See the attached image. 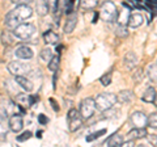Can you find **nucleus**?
Listing matches in <instances>:
<instances>
[{"instance_id":"1","label":"nucleus","mask_w":157,"mask_h":147,"mask_svg":"<svg viewBox=\"0 0 157 147\" xmlns=\"http://www.w3.org/2000/svg\"><path fill=\"white\" fill-rule=\"evenodd\" d=\"M33 14V9L32 7H29L28 4H17L16 8L9 11L6 14V18H4V22L6 25L11 29H14L17 25H20L21 22H24Z\"/></svg>"},{"instance_id":"2","label":"nucleus","mask_w":157,"mask_h":147,"mask_svg":"<svg viewBox=\"0 0 157 147\" xmlns=\"http://www.w3.org/2000/svg\"><path fill=\"white\" fill-rule=\"evenodd\" d=\"M13 34L16 36V38H20L25 42H36L38 37L37 28L33 24L28 22H21L20 25H17L13 29Z\"/></svg>"},{"instance_id":"3","label":"nucleus","mask_w":157,"mask_h":147,"mask_svg":"<svg viewBox=\"0 0 157 147\" xmlns=\"http://www.w3.org/2000/svg\"><path fill=\"white\" fill-rule=\"evenodd\" d=\"M96 109L100 112H105L107 109H111L117 104V95L110 93V92H104V93L97 95L94 99Z\"/></svg>"},{"instance_id":"4","label":"nucleus","mask_w":157,"mask_h":147,"mask_svg":"<svg viewBox=\"0 0 157 147\" xmlns=\"http://www.w3.org/2000/svg\"><path fill=\"white\" fill-rule=\"evenodd\" d=\"M117 16H118V9L114 3L110 2V0H106V2L102 3L100 8V17L102 21L111 24L117 20Z\"/></svg>"},{"instance_id":"5","label":"nucleus","mask_w":157,"mask_h":147,"mask_svg":"<svg viewBox=\"0 0 157 147\" xmlns=\"http://www.w3.org/2000/svg\"><path fill=\"white\" fill-rule=\"evenodd\" d=\"M96 102L92 97H86L80 102V108H78V112H80V116L82 117V120H88L96 112Z\"/></svg>"},{"instance_id":"6","label":"nucleus","mask_w":157,"mask_h":147,"mask_svg":"<svg viewBox=\"0 0 157 147\" xmlns=\"http://www.w3.org/2000/svg\"><path fill=\"white\" fill-rule=\"evenodd\" d=\"M32 70V67L29 63L25 62H18V61H13L8 63V71L12 74L13 76H18V75H26Z\"/></svg>"},{"instance_id":"7","label":"nucleus","mask_w":157,"mask_h":147,"mask_svg":"<svg viewBox=\"0 0 157 147\" xmlns=\"http://www.w3.org/2000/svg\"><path fill=\"white\" fill-rule=\"evenodd\" d=\"M9 130H12L13 133H18V131L22 130L24 127V121H22V116L21 114H17L14 113L13 116L9 117Z\"/></svg>"},{"instance_id":"8","label":"nucleus","mask_w":157,"mask_h":147,"mask_svg":"<svg viewBox=\"0 0 157 147\" xmlns=\"http://www.w3.org/2000/svg\"><path fill=\"white\" fill-rule=\"evenodd\" d=\"M130 124L134 127H145L147 126V116L143 112H135L130 117Z\"/></svg>"},{"instance_id":"9","label":"nucleus","mask_w":157,"mask_h":147,"mask_svg":"<svg viewBox=\"0 0 157 147\" xmlns=\"http://www.w3.org/2000/svg\"><path fill=\"white\" fill-rule=\"evenodd\" d=\"M36 100H38V97L28 95V93H18L16 96L17 104H20L21 106H32L34 102H36Z\"/></svg>"},{"instance_id":"10","label":"nucleus","mask_w":157,"mask_h":147,"mask_svg":"<svg viewBox=\"0 0 157 147\" xmlns=\"http://www.w3.org/2000/svg\"><path fill=\"white\" fill-rule=\"evenodd\" d=\"M14 54H16V57L20 58V59H32V58L34 57L33 50L26 45L18 46L16 49V51H14Z\"/></svg>"},{"instance_id":"11","label":"nucleus","mask_w":157,"mask_h":147,"mask_svg":"<svg viewBox=\"0 0 157 147\" xmlns=\"http://www.w3.org/2000/svg\"><path fill=\"white\" fill-rule=\"evenodd\" d=\"M124 67L127 68V70H134V68L137 66V62H139V59H137V55L134 53V51H128L124 55Z\"/></svg>"},{"instance_id":"12","label":"nucleus","mask_w":157,"mask_h":147,"mask_svg":"<svg viewBox=\"0 0 157 147\" xmlns=\"http://www.w3.org/2000/svg\"><path fill=\"white\" fill-rule=\"evenodd\" d=\"M143 22H144V17L141 13H130L127 25L130 28H139L143 25Z\"/></svg>"},{"instance_id":"13","label":"nucleus","mask_w":157,"mask_h":147,"mask_svg":"<svg viewBox=\"0 0 157 147\" xmlns=\"http://www.w3.org/2000/svg\"><path fill=\"white\" fill-rule=\"evenodd\" d=\"M14 81L17 83V84L21 87V88H24L26 92H32L33 91V88H34V85H33V83L28 79V77H25V75H18V76H14Z\"/></svg>"},{"instance_id":"14","label":"nucleus","mask_w":157,"mask_h":147,"mask_svg":"<svg viewBox=\"0 0 157 147\" xmlns=\"http://www.w3.org/2000/svg\"><path fill=\"white\" fill-rule=\"evenodd\" d=\"M128 139H141V138H145L148 133H147L145 127H134L132 130L128 131Z\"/></svg>"},{"instance_id":"15","label":"nucleus","mask_w":157,"mask_h":147,"mask_svg":"<svg viewBox=\"0 0 157 147\" xmlns=\"http://www.w3.org/2000/svg\"><path fill=\"white\" fill-rule=\"evenodd\" d=\"M76 24H77V14L75 12H72L70 16H68L67 21H66V25H64V32L66 33H72L73 30H75L76 28Z\"/></svg>"},{"instance_id":"16","label":"nucleus","mask_w":157,"mask_h":147,"mask_svg":"<svg viewBox=\"0 0 157 147\" xmlns=\"http://www.w3.org/2000/svg\"><path fill=\"white\" fill-rule=\"evenodd\" d=\"M82 126V117L80 114H77L76 117H72V118L68 120V129L70 131H77L80 127Z\"/></svg>"},{"instance_id":"17","label":"nucleus","mask_w":157,"mask_h":147,"mask_svg":"<svg viewBox=\"0 0 157 147\" xmlns=\"http://www.w3.org/2000/svg\"><path fill=\"white\" fill-rule=\"evenodd\" d=\"M123 143V137H122L119 133H115L113 134L110 138H107L106 142H105V146H110V147H118Z\"/></svg>"},{"instance_id":"18","label":"nucleus","mask_w":157,"mask_h":147,"mask_svg":"<svg viewBox=\"0 0 157 147\" xmlns=\"http://www.w3.org/2000/svg\"><path fill=\"white\" fill-rule=\"evenodd\" d=\"M43 41H45L46 45H56L59 42V36L52 32V30H47L43 33Z\"/></svg>"},{"instance_id":"19","label":"nucleus","mask_w":157,"mask_h":147,"mask_svg":"<svg viewBox=\"0 0 157 147\" xmlns=\"http://www.w3.org/2000/svg\"><path fill=\"white\" fill-rule=\"evenodd\" d=\"M132 100V92L131 91H121L117 95V102H119V104H128L131 102Z\"/></svg>"},{"instance_id":"20","label":"nucleus","mask_w":157,"mask_h":147,"mask_svg":"<svg viewBox=\"0 0 157 147\" xmlns=\"http://www.w3.org/2000/svg\"><path fill=\"white\" fill-rule=\"evenodd\" d=\"M131 8L126 7V9H121V12H118V16H117V21L118 24L121 25H127V21H128V17H130V12Z\"/></svg>"},{"instance_id":"21","label":"nucleus","mask_w":157,"mask_h":147,"mask_svg":"<svg viewBox=\"0 0 157 147\" xmlns=\"http://www.w3.org/2000/svg\"><path fill=\"white\" fill-rule=\"evenodd\" d=\"M156 89L153 87H148L147 89L144 91V93L141 95V99H143V101L145 102H153L155 101V97H156Z\"/></svg>"},{"instance_id":"22","label":"nucleus","mask_w":157,"mask_h":147,"mask_svg":"<svg viewBox=\"0 0 157 147\" xmlns=\"http://www.w3.org/2000/svg\"><path fill=\"white\" fill-rule=\"evenodd\" d=\"M16 41V36L13 34V32H9V30H3L2 33V42L4 45H12Z\"/></svg>"},{"instance_id":"23","label":"nucleus","mask_w":157,"mask_h":147,"mask_svg":"<svg viewBox=\"0 0 157 147\" xmlns=\"http://www.w3.org/2000/svg\"><path fill=\"white\" fill-rule=\"evenodd\" d=\"M145 74L148 75V77L152 81L157 83V63H151V65H148V67H147V70H145Z\"/></svg>"},{"instance_id":"24","label":"nucleus","mask_w":157,"mask_h":147,"mask_svg":"<svg viewBox=\"0 0 157 147\" xmlns=\"http://www.w3.org/2000/svg\"><path fill=\"white\" fill-rule=\"evenodd\" d=\"M98 6V0H80V8L84 11H90Z\"/></svg>"},{"instance_id":"25","label":"nucleus","mask_w":157,"mask_h":147,"mask_svg":"<svg viewBox=\"0 0 157 147\" xmlns=\"http://www.w3.org/2000/svg\"><path fill=\"white\" fill-rule=\"evenodd\" d=\"M59 63H60V57H59V54L58 55H54L51 58V61L48 62V70L52 71V72H56L58 71V68H59Z\"/></svg>"},{"instance_id":"26","label":"nucleus","mask_w":157,"mask_h":147,"mask_svg":"<svg viewBox=\"0 0 157 147\" xmlns=\"http://www.w3.org/2000/svg\"><path fill=\"white\" fill-rule=\"evenodd\" d=\"M43 2H45L46 6L48 7V11L55 16L58 9H59V0H43Z\"/></svg>"},{"instance_id":"27","label":"nucleus","mask_w":157,"mask_h":147,"mask_svg":"<svg viewBox=\"0 0 157 147\" xmlns=\"http://www.w3.org/2000/svg\"><path fill=\"white\" fill-rule=\"evenodd\" d=\"M9 130V124L6 117L0 116V135H7Z\"/></svg>"},{"instance_id":"28","label":"nucleus","mask_w":157,"mask_h":147,"mask_svg":"<svg viewBox=\"0 0 157 147\" xmlns=\"http://www.w3.org/2000/svg\"><path fill=\"white\" fill-rule=\"evenodd\" d=\"M147 126L152 127V129H157V112H153L147 117Z\"/></svg>"},{"instance_id":"29","label":"nucleus","mask_w":157,"mask_h":147,"mask_svg":"<svg viewBox=\"0 0 157 147\" xmlns=\"http://www.w3.org/2000/svg\"><path fill=\"white\" fill-rule=\"evenodd\" d=\"M54 55H52V50H50L48 47H46V49H43V50L41 51V59L43 61V62H50L51 61V58H52Z\"/></svg>"},{"instance_id":"30","label":"nucleus","mask_w":157,"mask_h":147,"mask_svg":"<svg viewBox=\"0 0 157 147\" xmlns=\"http://www.w3.org/2000/svg\"><path fill=\"white\" fill-rule=\"evenodd\" d=\"M115 34L118 37H121V38H124V37L128 36V30H127L126 25H121V24H118V26L115 29Z\"/></svg>"},{"instance_id":"31","label":"nucleus","mask_w":157,"mask_h":147,"mask_svg":"<svg viewBox=\"0 0 157 147\" xmlns=\"http://www.w3.org/2000/svg\"><path fill=\"white\" fill-rule=\"evenodd\" d=\"M37 12H38L39 16H46V14L50 12V11H48V7L46 6V3L42 2V3H38V6H37Z\"/></svg>"},{"instance_id":"32","label":"nucleus","mask_w":157,"mask_h":147,"mask_svg":"<svg viewBox=\"0 0 157 147\" xmlns=\"http://www.w3.org/2000/svg\"><path fill=\"white\" fill-rule=\"evenodd\" d=\"M145 76V71L143 70V68H137L136 72H134V80L136 83H141Z\"/></svg>"},{"instance_id":"33","label":"nucleus","mask_w":157,"mask_h":147,"mask_svg":"<svg viewBox=\"0 0 157 147\" xmlns=\"http://www.w3.org/2000/svg\"><path fill=\"white\" fill-rule=\"evenodd\" d=\"M104 134H106V129H102V130H100V131H96V133H93V134H90V135L86 137V142H93L94 139L100 138V137L104 135Z\"/></svg>"},{"instance_id":"34","label":"nucleus","mask_w":157,"mask_h":147,"mask_svg":"<svg viewBox=\"0 0 157 147\" xmlns=\"http://www.w3.org/2000/svg\"><path fill=\"white\" fill-rule=\"evenodd\" d=\"M100 83L104 87H106V85H109L110 83H111V72H106L105 75H102L101 77H100Z\"/></svg>"},{"instance_id":"35","label":"nucleus","mask_w":157,"mask_h":147,"mask_svg":"<svg viewBox=\"0 0 157 147\" xmlns=\"http://www.w3.org/2000/svg\"><path fill=\"white\" fill-rule=\"evenodd\" d=\"M75 3H76V0H67V2H66V13L67 14H71L73 12Z\"/></svg>"},{"instance_id":"36","label":"nucleus","mask_w":157,"mask_h":147,"mask_svg":"<svg viewBox=\"0 0 157 147\" xmlns=\"http://www.w3.org/2000/svg\"><path fill=\"white\" fill-rule=\"evenodd\" d=\"M30 137H32V131L26 130V131H24L21 135L17 137V141H18V142H25V141H28L29 138H30Z\"/></svg>"},{"instance_id":"37","label":"nucleus","mask_w":157,"mask_h":147,"mask_svg":"<svg viewBox=\"0 0 157 147\" xmlns=\"http://www.w3.org/2000/svg\"><path fill=\"white\" fill-rule=\"evenodd\" d=\"M38 122H39L41 125H46L47 122H48V118H47L45 114H39V116H38Z\"/></svg>"},{"instance_id":"38","label":"nucleus","mask_w":157,"mask_h":147,"mask_svg":"<svg viewBox=\"0 0 157 147\" xmlns=\"http://www.w3.org/2000/svg\"><path fill=\"white\" fill-rule=\"evenodd\" d=\"M121 146H123V147H131V146H135V142H134V139H130V141H127V142L123 141V143H122Z\"/></svg>"},{"instance_id":"39","label":"nucleus","mask_w":157,"mask_h":147,"mask_svg":"<svg viewBox=\"0 0 157 147\" xmlns=\"http://www.w3.org/2000/svg\"><path fill=\"white\" fill-rule=\"evenodd\" d=\"M50 102H51V106H52V109H54V112H59V106L56 105V102H55V100H54V99H50Z\"/></svg>"},{"instance_id":"40","label":"nucleus","mask_w":157,"mask_h":147,"mask_svg":"<svg viewBox=\"0 0 157 147\" xmlns=\"http://www.w3.org/2000/svg\"><path fill=\"white\" fill-rule=\"evenodd\" d=\"M148 137V135H147ZM148 141L151 142V143H153L157 146V135H152V137H148Z\"/></svg>"},{"instance_id":"41","label":"nucleus","mask_w":157,"mask_h":147,"mask_svg":"<svg viewBox=\"0 0 157 147\" xmlns=\"http://www.w3.org/2000/svg\"><path fill=\"white\" fill-rule=\"evenodd\" d=\"M12 2L14 4H28V3H30L32 0H12Z\"/></svg>"},{"instance_id":"42","label":"nucleus","mask_w":157,"mask_h":147,"mask_svg":"<svg viewBox=\"0 0 157 147\" xmlns=\"http://www.w3.org/2000/svg\"><path fill=\"white\" fill-rule=\"evenodd\" d=\"M37 137H38V138H42V131H38V133H37Z\"/></svg>"},{"instance_id":"43","label":"nucleus","mask_w":157,"mask_h":147,"mask_svg":"<svg viewBox=\"0 0 157 147\" xmlns=\"http://www.w3.org/2000/svg\"><path fill=\"white\" fill-rule=\"evenodd\" d=\"M153 102H155L156 106H157V93H156V97H155V101H153Z\"/></svg>"},{"instance_id":"44","label":"nucleus","mask_w":157,"mask_h":147,"mask_svg":"<svg viewBox=\"0 0 157 147\" xmlns=\"http://www.w3.org/2000/svg\"><path fill=\"white\" fill-rule=\"evenodd\" d=\"M149 2H152V3H156V4H157V0H149Z\"/></svg>"}]
</instances>
